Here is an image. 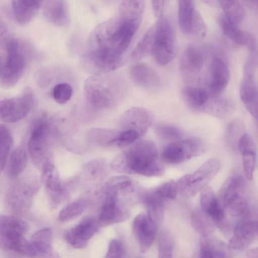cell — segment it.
Wrapping results in <instances>:
<instances>
[{"label": "cell", "instance_id": "8", "mask_svg": "<svg viewBox=\"0 0 258 258\" xmlns=\"http://www.w3.org/2000/svg\"><path fill=\"white\" fill-rule=\"evenodd\" d=\"M178 20L180 30L188 38L201 40L206 36V25L195 8L192 0H177Z\"/></svg>", "mask_w": 258, "mask_h": 258}, {"label": "cell", "instance_id": "20", "mask_svg": "<svg viewBox=\"0 0 258 258\" xmlns=\"http://www.w3.org/2000/svg\"><path fill=\"white\" fill-rule=\"evenodd\" d=\"M97 229L95 220L91 217L84 218L65 235L67 242L76 248H83Z\"/></svg>", "mask_w": 258, "mask_h": 258}, {"label": "cell", "instance_id": "23", "mask_svg": "<svg viewBox=\"0 0 258 258\" xmlns=\"http://www.w3.org/2000/svg\"><path fill=\"white\" fill-rule=\"evenodd\" d=\"M200 198L203 211L215 224L222 225L225 217V212L212 189L210 186H205L201 190Z\"/></svg>", "mask_w": 258, "mask_h": 258}, {"label": "cell", "instance_id": "31", "mask_svg": "<svg viewBox=\"0 0 258 258\" xmlns=\"http://www.w3.org/2000/svg\"><path fill=\"white\" fill-rule=\"evenodd\" d=\"M145 8V0H122L119 9V17L123 22L140 25Z\"/></svg>", "mask_w": 258, "mask_h": 258}, {"label": "cell", "instance_id": "3", "mask_svg": "<svg viewBox=\"0 0 258 258\" xmlns=\"http://www.w3.org/2000/svg\"><path fill=\"white\" fill-rule=\"evenodd\" d=\"M5 48L6 56L0 77V84L3 88L8 89L19 82L28 60L34 55L35 51L27 41L12 37Z\"/></svg>", "mask_w": 258, "mask_h": 258}, {"label": "cell", "instance_id": "30", "mask_svg": "<svg viewBox=\"0 0 258 258\" xmlns=\"http://www.w3.org/2000/svg\"><path fill=\"white\" fill-rule=\"evenodd\" d=\"M229 247L219 239L208 236H201L200 256L201 257H226Z\"/></svg>", "mask_w": 258, "mask_h": 258}, {"label": "cell", "instance_id": "39", "mask_svg": "<svg viewBox=\"0 0 258 258\" xmlns=\"http://www.w3.org/2000/svg\"><path fill=\"white\" fill-rule=\"evenodd\" d=\"M224 15L239 25L245 16L243 8L238 0H217Z\"/></svg>", "mask_w": 258, "mask_h": 258}, {"label": "cell", "instance_id": "44", "mask_svg": "<svg viewBox=\"0 0 258 258\" xmlns=\"http://www.w3.org/2000/svg\"><path fill=\"white\" fill-rule=\"evenodd\" d=\"M73 92L72 87L66 83L56 85L52 90V97L57 103L63 104L71 98Z\"/></svg>", "mask_w": 258, "mask_h": 258}, {"label": "cell", "instance_id": "2", "mask_svg": "<svg viewBox=\"0 0 258 258\" xmlns=\"http://www.w3.org/2000/svg\"><path fill=\"white\" fill-rule=\"evenodd\" d=\"M124 93L123 81L110 73L93 75L87 78L84 85L87 102L100 109H109L121 101Z\"/></svg>", "mask_w": 258, "mask_h": 258}, {"label": "cell", "instance_id": "19", "mask_svg": "<svg viewBox=\"0 0 258 258\" xmlns=\"http://www.w3.org/2000/svg\"><path fill=\"white\" fill-rule=\"evenodd\" d=\"M257 237V221H242L236 225L228 246L230 249L243 250L253 243Z\"/></svg>", "mask_w": 258, "mask_h": 258}, {"label": "cell", "instance_id": "37", "mask_svg": "<svg viewBox=\"0 0 258 258\" xmlns=\"http://www.w3.org/2000/svg\"><path fill=\"white\" fill-rule=\"evenodd\" d=\"M27 163V152L23 146L16 148L12 152L9 164V173L11 176H18L24 169Z\"/></svg>", "mask_w": 258, "mask_h": 258}, {"label": "cell", "instance_id": "21", "mask_svg": "<svg viewBox=\"0 0 258 258\" xmlns=\"http://www.w3.org/2000/svg\"><path fill=\"white\" fill-rule=\"evenodd\" d=\"M205 59L203 50L195 45H188L181 56L179 67L184 76L192 78L201 72Z\"/></svg>", "mask_w": 258, "mask_h": 258}, {"label": "cell", "instance_id": "26", "mask_svg": "<svg viewBox=\"0 0 258 258\" xmlns=\"http://www.w3.org/2000/svg\"><path fill=\"white\" fill-rule=\"evenodd\" d=\"M42 11L45 19L55 26L64 27L69 23V12L63 0H45Z\"/></svg>", "mask_w": 258, "mask_h": 258}, {"label": "cell", "instance_id": "50", "mask_svg": "<svg viewBox=\"0 0 258 258\" xmlns=\"http://www.w3.org/2000/svg\"><path fill=\"white\" fill-rule=\"evenodd\" d=\"M11 38L7 24L0 17V47L5 48L6 44Z\"/></svg>", "mask_w": 258, "mask_h": 258}, {"label": "cell", "instance_id": "53", "mask_svg": "<svg viewBox=\"0 0 258 258\" xmlns=\"http://www.w3.org/2000/svg\"><path fill=\"white\" fill-rule=\"evenodd\" d=\"M4 57L2 53V52L0 51V77L2 74V71L3 69V64L4 62Z\"/></svg>", "mask_w": 258, "mask_h": 258}, {"label": "cell", "instance_id": "34", "mask_svg": "<svg viewBox=\"0 0 258 258\" xmlns=\"http://www.w3.org/2000/svg\"><path fill=\"white\" fill-rule=\"evenodd\" d=\"M193 228L201 236L209 235L214 230V222L202 209L194 210L191 216Z\"/></svg>", "mask_w": 258, "mask_h": 258}, {"label": "cell", "instance_id": "36", "mask_svg": "<svg viewBox=\"0 0 258 258\" xmlns=\"http://www.w3.org/2000/svg\"><path fill=\"white\" fill-rule=\"evenodd\" d=\"M182 93L185 102L196 110L202 106L210 97L206 90L193 86L184 87Z\"/></svg>", "mask_w": 258, "mask_h": 258}, {"label": "cell", "instance_id": "6", "mask_svg": "<svg viewBox=\"0 0 258 258\" xmlns=\"http://www.w3.org/2000/svg\"><path fill=\"white\" fill-rule=\"evenodd\" d=\"M221 167L216 158L208 159L191 174H187L177 181L178 191L185 198L194 196L207 185Z\"/></svg>", "mask_w": 258, "mask_h": 258}, {"label": "cell", "instance_id": "45", "mask_svg": "<svg viewBox=\"0 0 258 258\" xmlns=\"http://www.w3.org/2000/svg\"><path fill=\"white\" fill-rule=\"evenodd\" d=\"M131 179L126 175H118L110 178L106 184V191L117 192L128 189L132 186Z\"/></svg>", "mask_w": 258, "mask_h": 258}, {"label": "cell", "instance_id": "25", "mask_svg": "<svg viewBox=\"0 0 258 258\" xmlns=\"http://www.w3.org/2000/svg\"><path fill=\"white\" fill-rule=\"evenodd\" d=\"M240 153L242 156L243 167L246 178L251 180L256 163V148L252 137L245 132L237 143Z\"/></svg>", "mask_w": 258, "mask_h": 258}, {"label": "cell", "instance_id": "43", "mask_svg": "<svg viewBox=\"0 0 258 258\" xmlns=\"http://www.w3.org/2000/svg\"><path fill=\"white\" fill-rule=\"evenodd\" d=\"M84 205L79 202H74L64 207L60 212L59 220L61 222L72 220L79 216L84 211Z\"/></svg>", "mask_w": 258, "mask_h": 258}, {"label": "cell", "instance_id": "24", "mask_svg": "<svg viewBox=\"0 0 258 258\" xmlns=\"http://www.w3.org/2000/svg\"><path fill=\"white\" fill-rule=\"evenodd\" d=\"M132 81L137 86L146 89H152L160 85V80L157 72L150 66L137 63L130 70Z\"/></svg>", "mask_w": 258, "mask_h": 258}, {"label": "cell", "instance_id": "14", "mask_svg": "<svg viewBox=\"0 0 258 258\" xmlns=\"http://www.w3.org/2000/svg\"><path fill=\"white\" fill-rule=\"evenodd\" d=\"M37 185L36 182L22 181L12 186L7 196V202L11 209L17 213L27 211L33 195L38 189Z\"/></svg>", "mask_w": 258, "mask_h": 258}, {"label": "cell", "instance_id": "48", "mask_svg": "<svg viewBox=\"0 0 258 258\" xmlns=\"http://www.w3.org/2000/svg\"><path fill=\"white\" fill-rule=\"evenodd\" d=\"M13 250L29 257L35 256L38 253L31 242L25 238L24 236L17 240Z\"/></svg>", "mask_w": 258, "mask_h": 258}, {"label": "cell", "instance_id": "22", "mask_svg": "<svg viewBox=\"0 0 258 258\" xmlns=\"http://www.w3.org/2000/svg\"><path fill=\"white\" fill-rule=\"evenodd\" d=\"M218 22L223 33L231 40L238 44L246 46L250 51H256L253 37L248 32L242 30L239 24L224 14L219 17Z\"/></svg>", "mask_w": 258, "mask_h": 258}, {"label": "cell", "instance_id": "10", "mask_svg": "<svg viewBox=\"0 0 258 258\" xmlns=\"http://www.w3.org/2000/svg\"><path fill=\"white\" fill-rule=\"evenodd\" d=\"M34 104V95L31 88H26L17 97L0 100V119L7 122H16L29 113Z\"/></svg>", "mask_w": 258, "mask_h": 258}, {"label": "cell", "instance_id": "46", "mask_svg": "<svg viewBox=\"0 0 258 258\" xmlns=\"http://www.w3.org/2000/svg\"><path fill=\"white\" fill-rule=\"evenodd\" d=\"M154 189L164 201L174 200L178 192L177 183L174 181L163 183Z\"/></svg>", "mask_w": 258, "mask_h": 258}, {"label": "cell", "instance_id": "40", "mask_svg": "<svg viewBox=\"0 0 258 258\" xmlns=\"http://www.w3.org/2000/svg\"><path fill=\"white\" fill-rule=\"evenodd\" d=\"M13 144V138L9 129L0 124V173L3 170Z\"/></svg>", "mask_w": 258, "mask_h": 258}, {"label": "cell", "instance_id": "16", "mask_svg": "<svg viewBox=\"0 0 258 258\" xmlns=\"http://www.w3.org/2000/svg\"><path fill=\"white\" fill-rule=\"evenodd\" d=\"M132 228L141 251L142 253L147 252L156 235V222L148 212L142 213L134 218Z\"/></svg>", "mask_w": 258, "mask_h": 258}, {"label": "cell", "instance_id": "35", "mask_svg": "<svg viewBox=\"0 0 258 258\" xmlns=\"http://www.w3.org/2000/svg\"><path fill=\"white\" fill-rule=\"evenodd\" d=\"M120 132L119 129L92 128L86 132V137L100 144L111 145L116 143Z\"/></svg>", "mask_w": 258, "mask_h": 258}, {"label": "cell", "instance_id": "28", "mask_svg": "<svg viewBox=\"0 0 258 258\" xmlns=\"http://www.w3.org/2000/svg\"><path fill=\"white\" fill-rule=\"evenodd\" d=\"M235 105L229 98L219 95L210 97L207 102L198 110L220 119L230 116L234 112Z\"/></svg>", "mask_w": 258, "mask_h": 258}, {"label": "cell", "instance_id": "13", "mask_svg": "<svg viewBox=\"0 0 258 258\" xmlns=\"http://www.w3.org/2000/svg\"><path fill=\"white\" fill-rule=\"evenodd\" d=\"M28 230V225L14 216L0 215V248L13 250L21 236Z\"/></svg>", "mask_w": 258, "mask_h": 258}, {"label": "cell", "instance_id": "18", "mask_svg": "<svg viewBox=\"0 0 258 258\" xmlns=\"http://www.w3.org/2000/svg\"><path fill=\"white\" fill-rule=\"evenodd\" d=\"M230 80V72L225 61L214 57L210 64L208 79V93L210 97L219 96L226 88Z\"/></svg>", "mask_w": 258, "mask_h": 258}, {"label": "cell", "instance_id": "47", "mask_svg": "<svg viewBox=\"0 0 258 258\" xmlns=\"http://www.w3.org/2000/svg\"><path fill=\"white\" fill-rule=\"evenodd\" d=\"M244 133V125L239 119H234L229 122L225 132L226 138L229 141H236L237 143Z\"/></svg>", "mask_w": 258, "mask_h": 258}, {"label": "cell", "instance_id": "11", "mask_svg": "<svg viewBox=\"0 0 258 258\" xmlns=\"http://www.w3.org/2000/svg\"><path fill=\"white\" fill-rule=\"evenodd\" d=\"M82 68L92 75L110 73L122 65L121 57L98 50H89L81 57Z\"/></svg>", "mask_w": 258, "mask_h": 258}, {"label": "cell", "instance_id": "5", "mask_svg": "<svg viewBox=\"0 0 258 258\" xmlns=\"http://www.w3.org/2000/svg\"><path fill=\"white\" fill-rule=\"evenodd\" d=\"M155 39L152 54L160 65L169 63L175 56L177 41L172 24L163 16L158 18L155 24Z\"/></svg>", "mask_w": 258, "mask_h": 258}, {"label": "cell", "instance_id": "49", "mask_svg": "<svg viewBox=\"0 0 258 258\" xmlns=\"http://www.w3.org/2000/svg\"><path fill=\"white\" fill-rule=\"evenodd\" d=\"M124 248L122 243L118 239L112 240L108 246L105 257L119 258L123 257Z\"/></svg>", "mask_w": 258, "mask_h": 258}, {"label": "cell", "instance_id": "4", "mask_svg": "<svg viewBox=\"0 0 258 258\" xmlns=\"http://www.w3.org/2000/svg\"><path fill=\"white\" fill-rule=\"evenodd\" d=\"M245 181L240 175L229 177L219 191V202L231 215L245 217L249 213V205L244 197Z\"/></svg>", "mask_w": 258, "mask_h": 258}, {"label": "cell", "instance_id": "55", "mask_svg": "<svg viewBox=\"0 0 258 258\" xmlns=\"http://www.w3.org/2000/svg\"><path fill=\"white\" fill-rule=\"evenodd\" d=\"M248 1H255V0H248Z\"/></svg>", "mask_w": 258, "mask_h": 258}, {"label": "cell", "instance_id": "15", "mask_svg": "<svg viewBox=\"0 0 258 258\" xmlns=\"http://www.w3.org/2000/svg\"><path fill=\"white\" fill-rule=\"evenodd\" d=\"M256 66L245 62L243 78L240 86V97L247 110L252 117L257 119V88L254 78Z\"/></svg>", "mask_w": 258, "mask_h": 258}, {"label": "cell", "instance_id": "27", "mask_svg": "<svg viewBox=\"0 0 258 258\" xmlns=\"http://www.w3.org/2000/svg\"><path fill=\"white\" fill-rule=\"evenodd\" d=\"M43 0H12L15 20L20 24L30 23L37 15Z\"/></svg>", "mask_w": 258, "mask_h": 258}, {"label": "cell", "instance_id": "9", "mask_svg": "<svg viewBox=\"0 0 258 258\" xmlns=\"http://www.w3.org/2000/svg\"><path fill=\"white\" fill-rule=\"evenodd\" d=\"M205 150L204 143L199 139H180L173 141L164 149L162 157L167 163L178 164L199 156Z\"/></svg>", "mask_w": 258, "mask_h": 258}, {"label": "cell", "instance_id": "54", "mask_svg": "<svg viewBox=\"0 0 258 258\" xmlns=\"http://www.w3.org/2000/svg\"><path fill=\"white\" fill-rule=\"evenodd\" d=\"M204 3L209 4V5H214L216 3L217 0H201Z\"/></svg>", "mask_w": 258, "mask_h": 258}, {"label": "cell", "instance_id": "42", "mask_svg": "<svg viewBox=\"0 0 258 258\" xmlns=\"http://www.w3.org/2000/svg\"><path fill=\"white\" fill-rule=\"evenodd\" d=\"M174 249V242L171 234L164 230L160 234L158 241L159 257H172Z\"/></svg>", "mask_w": 258, "mask_h": 258}, {"label": "cell", "instance_id": "51", "mask_svg": "<svg viewBox=\"0 0 258 258\" xmlns=\"http://www.w3.org/2000/svg\"><path fill=\"white\" fill-rule=\"evenodd\" d=\"M167 0H151L153 10L156 17L162 16Z\"/></svg>", "mask_w": 258, "mask_h": 258}, {"label": "cell", "instance_id": "52", "mask_svg": "<svg viewBox=\"0 0 258 258\" xmlns=\"http://www.w3.org/2000/svg\"><path fill=\"white\" fill-rule=\"evenodd\" d=\"M257 249L254 248L249 250L247 251L246 255L248 257H257Z\"/></svg>", "mask_w": 258, "mask_h": 258}, {"label": "cell", "instance_id": "7", "mask_svg": "<svg viewBox=\"0 0 258 258\" xmlns=\"http://www.w3.org/2000/svg\"><path fill=\"white\" fill-rule=\"evenodd\" d=\"M52 122L46 116L36 118L32 123L28 149L32 161L36 165H43L47 158V143L50 135L55 133Z\"/></svg>", "mask_w": 258, "mask_h": 258}, {"label": "cell", "instance_id": "33", "mask_svg": "<svg viewBox=\"0 0 258 258\" xmlns=\"http://www.w3.org/2000/svg\"><path fill=\"white\" fill-rule=\"evenodd\" d=\"M155 27L153 25L146 33L134 48L131 58L138 61L150 54H152L155 39Z\"/></svg>", "mask_w": 258, "mask_h": 258}, {"label": "cell", "instance_id": "17", "mask_svg": "<svg viewBox=\"0 0 258 258\" xmlns=\"http://www.w3.org/2000/svg\"><path fill=\"white\" fill-rule=\"evenodd\" d=\"M121 22V20L118 16L98 24L89 37V50L106 51L114 33Z\"/></svg>", "mask_w": 258, "mask_h": 258}, {"label": "cell", "instance_id": "29", "mask_svg": "<svg viewBox=\"0 0 258 258\" xmlns=\"http://www.w3.org/2000/svg\"><path fill=\"white\" fill-rule=\"evenodd\" d=\"M117 192L106 191V196L101 208L99 220L105 223H114L123 220L126 214H123L117 205Z\"/></svg>", "mask_w": 258, "mask_h": 258}, {"label": "cell", "instance_id": "38", "mask_svg": "<svg viewBox=\"0 0 258 258\" xmlns=\"http://www.w3.org/2000/svg\"><path fill=\"white\" fill-rule=\"evenodd\" d=\"M52 240V231L45 228L34 233L30 238V242L38 253H46L50 251Z\"/></svg>", "mask_w": 258, "mask_h": 258}, {"label": "cell", "instance_id": "12", "mask_svg": "<svg viewBox=\"0 0 258 258\" xmlns=\"http://www.w3.org/2000/svg\"><path fill=\"white\" fill-rule=\"evenodd\" d=\"M153 120V115L149 110L144 107H132L120 117L119 130L136 132L141 137L147 132Z\"/></svg>", "mask_w": 258, "mask_h": 258}, {"label": "cell", "instance_id": "32", "mask_svg": "<svg viewBox=\"0 0 258 258\" xmlns=\"http://www.w3.org/2000/svg\"><path fill=\"white\" fill-rule=\"evenodd\" d=\"M41 181L48 191H61V179L58 170L49 159L42 166Z\"/></svg>", "mask_w": 258, "mask_h": 258}, {"label": "cell", "instance_id": "41", "mask_svg": "<svg viewBox=\"0 0 258 258\" xmlns=\"http://www.w3.org/2000/svg\"><path fill=\"white\" fill-rule=\"evenodd\" d=\"M156 134L161 138L171 141L181 139L182 132L176 126L167 123H159L154 127Z\"/></svg>", "mask_w": 258, "mask_h": 258}, {"label": "cell", "instance_id": "1", "mask_svg": "<svg viewBox=\"0 0 258 258\" xmlns=\"http://www.w3.org/2000/svg\"><path fill=\"white\" fill-rule=\"evenodd\" d=\"M114 171L137 173L144 176H160L164 173L156 144L152 141L141 140L115 157L110 163Z\"/></svg>", "mask_w": 258, "mask_h": 258}]
</instances>
